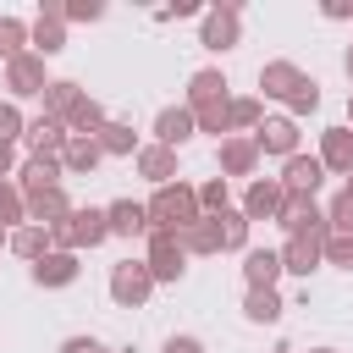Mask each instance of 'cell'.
<instances>
[{
    "mask_svg": "<svg viewBox=\"0 0 353 353\" xmlns=\"http://www.w3.org/2000/svg\"><path fill=\"white\" fill-rule=\"evenodd\" d=\"M259 121H265V99H259V94H232V99H226V138H232V132L248 138Z\"/></svg>",
    "mask_w": 353,
    "mask_h": 353,
    "instance_id": "21",
    "label": "cell"
},
{
    "mask_svg": "<svg viewBox=\"0 0 353 353\" xmlns=\"http://www.w3.org/2000/svg\"><path fill=\"white\" fill-rule=\"evenodd\" d=\"M176 243H182V254H221V232H215V215H199L193 226H182V232H176Z\"/></svg>",
    "mask_w": 353,
    "mask_h": 353,
    "instance_id": "32",
    "label": "cell"
},
{
    "mask_svg": "<svg viewBox=\"0 0 353 353\" xmlns=\"http://www.w3.org/2000/svg\"><path fill=\"white\" fill-rule=\"evenodd\" d=\"M105 237H110V226H105V210H94V204H72V215H66L61 226H50V243L66 248V254L99 248Z\"/></svg>",
    "mask_w": 353,
    "mask_h": 353,
    "instance_id": "2",
    "label": "cell"
},
{
    "mask_svg": "<svg viewBox=\"0 0 353 353\" xmlns=\"http://www.w3.org/2000/svg\"><path fill=\"white\" fill-rule=\"evenodd\" d=\"M143 265H149V276H154V287H160V281H182V270H188V254H182V243H176L171 232H149Z\"/></svg>",
    "mask_w": 353,
    "mask_h": 353,
    "instance_id": "7",
    "label": "cell"
},
{
    "mask_svg": "<svg viewBox=\"0 0 353 353\" xmlns=\"http://www.w3.org/2000/svg\"><path fill=\"white\" fill-rule=\"evenodd\" d=\"M149 292H154V276H149L143 259H121V265H110V298H116L121 309H143Z\"/></svg>",
    "mask_w": 353,
    "mask_h": 353,
    "instance_id": "5",
    "label": "cell"
},
{
    "mask_svg": "<svg viewBox=\"0 0 353 353\" xmlns=\"http://www.w3.org/2000/svg\"><path fill=\"white\" fill-rule=\"evenodd\" d=\"M105 0H66V22H99Z\"/></svg>",
    "mask_w": 353,
    "mask_h": 353,
    "instance_id": "42",
    "label": "cell"
},
{
    "mask_svg": "<svg viewBox=\"0 0 353 353\" xmlns=\"http://www.w3.org/2000/svg\"><path fill=\"white\" fill-rule=\"evenodd\" d=\"M347 127H353V88H347Z\"/></svg>",
    "mask_w": 353,
    "mask_h": 353,
    "instance_id": "47",
    "label": "cell"
},
{
    "mask_svg": "<svg viewBox=\"0 0 353 353\" xmlns=\"http://www.w3.org/2000/svg\"><path fill=\"white\" fill-rule=\"evenodd\" d=\"M248 138H254V149H259V154H276V160L298 154V121H292V116H265Z\"/></svg>",
    "mask_w": 353,
    "mask_h": 353,
    "instance_id": "8",
    "label": "cell"
},
{
    "mask_svg": "<svg viewBox=\"0 0 353 353\" xmlns=\"http://www.w3.org/2000/svg\"><path fill=\"white\" fill-rule=\"evenodd\" d=\"M276 226H281L287 237H331V226H325V210H320L314 199H298V193H287V199H281V210H276Z\"/></svg>",
    "mask_w": 353,
    "mask_h": 353,
    "instance_id": "4",
    "label": "cell"
},
{
    "mask_svg": "<svg viewBox=\"0 0 353 353\" xmlns=\"http://www.w3.org/2000/svg\"><path fill=\"white\" fill-rule=\"evenodd\" d=\"M94 143H99V154H110V160L138 154V132H132V121H105V127L94 132Z\"/></svg>",
    "mask_w": 353,
    "mask_h": 353,
    "instance_id": "31",
    "label": "cell"
},
{
    "mask_svg": "<svg viewBox=\"0 0 353 353\" xmlns=\"http://www.w3.org/2000/svg\"><path fill=\"white\" fill-rule=\"evenodd\" d=\"M276 353H292V347H276Z\"/></svg>",
    "mask_w": 353,
    "mask_h": 353,
    "instance_id": "51",
    "label": "cell"
},
{
    "mask_svg": "<svg viewBox=\"0 0 353 353\" xmlns=\"http://www.w3.org/2000/svg\"><path fill=\"white\" fill-rule=\"evenodd\" d=\"M105 353H110V347H105Z\"/></svg>",
    "mask_w": 353,
    "mask_h": 353,
    "instance_id": "52",
    "label": "cell"
},
{
    "mask_svg": "<svg viewBox=\"0 0 353 353\" xmlns=\"http://www.w3.org/2000/svg\"><path fill=\"white\" fill-rule=\"evenodd\" d=\"M320 259L336 265V270H353V237H336V232H331V237L320 243Z\"/></svg>",
    "mask_w": 353,
    "mask_h": 353,
    "instance_id": "40",
    "label": "cell"
},
{
    "mask_svg": "<svg viewBox=\"0 0 353 353\" xmlns=\"http://www.w3.org/2000/svg\"><path fill=\"white\" fill-rule=\"evenodd\" d=\"M39 99H44V116H50V121H66V110H72V105L83 99V88H77L72 77H50Z\"/></svg>",
    "mask_w": 353,
    "mask_h": 353,
    "instance_id": "29",
    "label": "cell"
},
{
    "mask_svg": "<svg viewBox=\"0 0 353 353\" xmlns=\"http://www.w3.org/2000/svg\"><path fill=\"white\" fill-rule=\"evenodd\" d=\"M6 237H11V232H6V226H0V248H6Z\"/></svg>",
    "mask_w": 353,
    "mask_h": 353,
    "instance_id": "48",
    "label": "cell"
},
{
    "mask_svg": "<svg viewBox=\"0 0 353 353\" xmlns=\"http://www.w3.org/2000/svg\"><path fill=\"white\" fill-rule=\"evenodd\" d=\"M22 132H28V116H22L11 99H0V143H11V149H17V138H22Z\"/></svg>",
    "mask_w": 353,
    "mask_h": 353,
    "instance_id": "41",
    "label": "cell"
},
{
    "mask_svg": "<svg viewBox=\"0 0 353 353\" xmlns=\"http://www.w3.org/2000/svg\"><path fill=\"white\" fill-rule=\"evenodd\" d=\"M281 199H287V193H281V182H276V176H254V182L243 188V204H237V210H243V215H248V226H254V221H276Z\"/></svg>",
    "mask_w": 353,
    "mask_h": 353,
    "instance_id": "11",
    "label": "cell"
},
{
    "mask_svg": "<svg viewBox=\"0 0 353 353\" xmlns=\"http://www.w3.org/2000/svg\"><path fill=\"white\" fill-rule=\"evenodd\" d=\"M138 176H149L154 188H165V182H176V149H165V143H138Z\"/></svg>",
    "mask_w": 353,
    "mask_h": 353,
    "instance_id": "16",
    "label": "cell"
},
{
    "mask_svg": "<svg viewBox=\"0 0 353 353\" xmlns=\"http://www.w3.org/2000/svg\"><path fill=\"white\" fill-rule=\"evenodd\" d=\"M281 193H298V199H314L320 193V182H325V165L314 160V154H287L281 160Z\"/></svg>",
    "mask_w": 353,
    "mask_h": 353,
    "instance_id": "9",
    "label": "cell"
},
{
    "mask_svg": "<svg viewBox=\"0 0 353 353\" xmlns=\"http://www.w3.org/2000/svg\"><path fill=\"white\" fill-rule=\"evenodd\" d=\"M309 353H336V347H309Z\"/></svg>",
    "mask_w": 353,
    "mask_h": 353,
    "instance_id": "49",
    "label": "cell"
},
{
    "mask_svg": "<svg viewBox=\"0 0 353 353\" xmlns=\"http://www.w3.org/2000/svg\"><path fill=\"white\" fill-rule=\"evenodd\" d=\"M342 72H347V83H353V44H347V55H342Z\"/></svg>",
    "mask_w": 353,
    "mask_h": 353,
    "instance_id": "46",
    "label": "cell"
},
{
    "mask_svg": "<svg viewBox=\"0 0 353 353\" xmlns=\"http://www.w3.org/2000/svg\"><path fill=\"white\" fill-rule=\"evenodd\" d=\"M325 171H336V176H347L353 171V127L342 121V127H325L320 132V154H314Z\"/></svg>",
    "mask_w": 353,
    "mask_h": 353,
    "instance_id": "15",
    "label": "cell"
},
{
    "mask_svg": "<svg viewBox=\"0 0 353 353\" xmlns=\"http://www.w3.org/2000/svg\"><path fill=\"white\" fill-rule=\"evenodd\" d=\"M188 138H193V110H188V105H165V110L154 116V143L182 149Z\"/></svg>",
    "mask_w": 353,
    "mask_h": 353,
    "instance_id": "22",
    "label": "cell"
},
{
    "mask_svg": "<svg viewBox=\"0 0 353 353\" xmlns=\"http://www.w3.org/2000/svg\"><path fill=\"white\" fill-rule=\"evenodd\" d=\"M22 221H28V199H22V188H17V182H0V226L17 232Z\"/></svg>",
    "mask_w": 353,
    "mask_h": 353,
    "instance_id": "34",
    "label": "cell"
},
{
    "mask_svg": "<svg viewBox=\"0 0 353 353\" xmlns=\"http://www.w3.org/2000/svg\"><path fill=\"white\" fill-rule=\"evenodd\" d=\"M105 226H110V237H149V215H143L138 199H116V204H105Z\"/></svg>",
    "mask_w": 353,
    "mask_h": 353,
    "instance_id": "17",
    "label": "cell"
},
{
    "mask_svg": "<svg viewBox=\"0 0 353 353\" xmlns=\"http://www.w3.org/2000/svg\"><path fill=\"white\" fill-rule=\"evenodd\" d=\"M237 39H243V0H221L199 17V44L204 50L221 55V50H237Z\"/></svg>",
    "mask_w": 353,
    "mask_h": 353,
    "instance_id": "3",
    "label": "cell"
},
{
    "mask_svg": "<svg viewBox=\"0 0 353 353\" xmlns=\"http://www.w3.org/2000/svg\"><path fill=\"white\" fill-rule=\"evenodd\" d=\"M309 110H320V83H314V77H303V83H298V94L287 99V116H292V121H298V116H309Z\"/></svg>",
    "mask_w": 353,
    "mask_h": 353,
    "instance_id": "38",
    "label": "cell"
},
{
    "mask_svg": "<svg viewBox=\"0 0 353 353\" xmlns=\"http://www.w3.org/2000/svg\"><path fill=\"white\" fill-rule=\"evenodd\" d=\"M226 99H232V94H226ZM226 99H221V105L193 110V132H215V138H226Z\"/></svg>",
    "mask_w": 353,
    "mask_h": 353,
    "instance_id": "39",
    "label": "cell"
},
{
    "mask_svg": "<svg viewBox=\"0 0 353 353\" xmlns=\"http://www.w3.org/2000/svg\"><path fill=\"white\" fill-rule=\"evenodd\" d=\"M99 143L94 138H66V149H61V171L66 176H88V171H99Z\"/></svg>",
    "mask_w": 353,
    "mask_h": 353,
    "instance_id": "26",
    "label": "cell"
},
{
    "mask_svg": "<svg viewBox=\"0 0 353 353\" xmlns=\"http://www.w3.org/2000/svg\"><path fill=\"white\" fill-rule=\"evenodd\" d=\"M61 176H66V171H61V160H55V154H28V160L17 165V176H11V182H17V188H22V199H28V193H50V188H61Z\"/></svg>",
    "mask_w": 353,
    "mask_h": 353,
    "instance_id": "10",
    "label": "cell"
},
{
    "mask_svg": "<svg viewBox=\"0 0 353 353\" xmlns=\"http://www.w3.org/2000/svg\"><path fill=\"white\" fill-rule=\"evenodd\" d=\"M143 215H149V232H182V226H193L204 210H199V193L176 176V182H165V188H154V199L143 204Z\"/></svg>",
    "mask_w": 353,
    "mask_h": 353,
    "instance_id": "1",
    "label": "cell"
},
{
    "mask_svg": "<svg viewBox=\"0 0 353 353\" xmlns=\"http://www.w3.org/2000/svg\"><path fill=\"white\" fill-rule=\"evenodd\" d=\"M6 248H11L17 259H28V265H33V259H44V254H50L55 243H50V232H44V226H33V221H22V226H17L11 237H6Z\"/></svg>",
    "mask_w": 353,
    "mask_h": 353,
    "instance_id": "27",
    "label": "cell"
},
{
    "mask_svg": "<svg viewBox=\"0 0 353 353\" xmlns=\"http://www.w3.org/2000/svg\"><path fill=\"white\" fill-rule=\"evenodd\" d=\"M66 215H72V199H66V188L28 193V221H33V226H44V232H50V226H61Z\"/></svg>",
    "mask_w": 353,
    "mask_h": 353,
    "instance_id": "23",
    "label": "cell"
},
{
    "mask_svg": "<svg viewBox=\"0 0 353 353\" xmlns=\"http://www.w3.org/2000/svg\"><path fill=\"white\" fill-rule=\"evenodd\" d=\"M28 50H33V55H44V61H50V55H61V50H66V22L39 11V22L28 28Z\"/></svg>",
    "mask_w": 353,
    "mask_h": 353,
    "instance_id": "25",
    "label": "cell"
},
{
    "mask_svg": "<svg viewBox=\"0 0 353 353\" xmlns=\"http://www.w3.org/2000/svg\"><path fill=\"white\" fill-rule=\"evenodd\" d=\"M303 77H309V72H303V66H292V61H265V66H259V94L287 105V99L298 94V83H303Z\"/></svg>",
    "mask_w": 353,
    "mask_h": 353,
    "instance_id": "13",
    "label": "cell"
},
{
    "mask_svg": "<svg viewBox=\"0 0 353 353\" xmlns=\"http://www.w3.org/2000/svg\"><path fill=\"white\" fill-rule=\"evenodd\" d=\"M342 193H353V171H347V188H342Z\"/></svg>",
    "mask_w": 353,
    "mask_h": 353,
    "instance_id": "50",
    "label": "cell"
},
{
    "mask_svg": "<svg viewBox=\"0 0 353 353\" xmlns=\"http://www.w3.org/2000/svg\"><path fill=\"white\" fill-rule=\"evenodd\" d=\"M22 138L33 143V154H55V160H61V149H66V127H61V121H50V116H33Z\"/></svg>",
    "mask_w": 353,
    "mask_h": 353,
    "instance_id": "30",
    "label": "cell"
},
{
    "mask_svg": "<svg viewBox=\"0 0 353 353\" xmlns=\"http://www.w3.org/2000/svg\"><path fill=\"white\" fill-rule=\"evenodd\" d=\"M215 160H221V176H248L254 182V171H259V149H254V138H221V149H215Z\"/></svg>",
    "mask_w": 353,
    "mask_h": 353,
    "instance_id": "14",
    "label": "cell"
},
{
    "mask_svg": "<svg viewBox=\"0 0 353 353\" xmlns=\"http://www.w3.org/2000/svg\"><path fill=\"white\" fill-rule=\"evenodd\" d=\"M325 226H331L336 237H353V193H336V199L325 204Z\"/></svg>",
    "mask_w": 353,
    "mask_h": 353,
    "instance_id": "37",
    "label": "cell"
},
{
    "mask_svg": "<svg viewBox=\"0 0 353 353\" xmlns=\"http://www.w3.org/2000/svg\"><path fill=\"white\" fill-rule=\"evenodd\" d=\"M44 83H50L44 55L22 50L17 61H6V94H11V105H17V99H39V94H44Z\"/></svg>",
    "mask_w": 353,
    "mask_h": 353,
    "instance_id": "6",
    "label": "cell"
},
{
    "mask_svg": "<svg viewBox=\"0 0 353 353\" xmlns=\"http://www.w3.org/2000/svg\"><path fill=\"white\" fill-rule=\"evenodd\" d=\"M105 121H110V116H105V105H99V99H94L88 88H83V99H77V105L66 110V121H61V127H66V138H94V132H99Z\"/></svg>",
    "mask_w": 353,
    "mask_h": 353,
    "instance_id": "20",
    "label": "cell"
},
{
    "mask_svg": "<svg viewBox=\"0 0 353 353\" xmlns=\"http://www.w3.org/2000/svg\"><path fill=\"white\" fill-rule=\"evenodd\" d=\"M215 232H221V248H232V254H248V232H254V226H248V215H243L237 204L215 215Z\"/></svg>",
    "mask_w": 353,
    "mask_h": 353,
    "instance_id": "33",
    "label": "cell"
},
{
    "mask_svg": "<svg viewBox=\"0 0 353 353\" xmlns=\"http://www.w3.org/2000/svg\"><path fill=\"white\" fill-rule=\"evenodd\" d=\"M281 314H287V303H281L276 287H248V298H243V320L248 325H276Z\"/></svg>",
    "mask_w": 353,
    "mask_h": 353,
    "instance_id": "24",
    "label": "cell"
},
{
    "mask_svg": "<svg viewBox=\"0 0 353 353\" xmlns=\"http://www.w3.org/2000/svg\"><path fill=\"white\" fill-rule=\"evenodd\" d=\"M11 176H17V149L0 143V182H11Z\"/></svg>",
    "mask_w": 353,
    "mask_h": 353,
    "instance_id": "45",
    "label": "cell"
},
{
    "mask_svg": "<svg viewBox=\"0 0 353 353\" xmlns=\"http://www.w3.org/2000/svg\"><path fill=\"white\" fill-rule=\"evenodd\" d=\"M221 99H226V72L221 66H204V72L188 77V99H182L188 110H204V105H221Z\"/></svg>",
    "mask_w": 353,
    "mask_h": 353,
    "instance_id": "19",
    "label": "cell"
},
{
    "mask_svg": "<svg viewBox=\"0 0 353 353\" xmlns=\"http://www.w3.org/2000/svg\"><path fill=\"white\" fill-rule=\"evenodd\" d=\"M55 353H105V342H99V336H66Z\"/></svg>",
    "mask_w": 353,
    "mask_h": 353,
    "instance_id": "43",
    "label": "cell"
},
{
    "mask_svg": "<svg viewBox=\"0 0 353 353\" xmlns=\"http://www.w3.org/2000/svg\"><path fill=\"white\" fill-rule=\"evenodd\" d=\"M320 243L325 237H287L276 254H281V270H292V276H314L325 259H320Z\"/></svg>",
    "mask_w": 353,
    "mask_h": 353,
    "instance_id": "18",
    "label": "cell"
},
{
    "mask_svg": "<svg viewBox=\"0 0 353 353\" xmlns=\"http://www.w3.org/2000/svg\"><path fill=\"white\" fill-rule=\"evenodd\" d=\"M22 50H28V22L0 17V66H6V61H17Z\"/></svg>",
    "mask_w": 353,
    "mask_h": 353,
    "instance_id": "35",
    "label": "cell"
},
{
    "mask_svg": "<svg viewBox=\"0 0 353 353\" xmlns=\"http://www.w3.org/2000/svg\"><path fill=\"white\" fill-rule=\"evenodd\" d=\"M160 353H204V342H199V336H165Z\"/></svg>",
    "mask_w": 353,
    "mask_h": 353,
    "instance_id": "44",
    "label": "cell"
},
{
    "mask_svg": "<svg viewBox=\"0 0 353 353\" xmlns=\"http://www.w3.org/2000/svg\"><path fill=\"white\" fill-rule=\"evenodd\" d=\"M199 193V210L204 215H221V210H232V188H226V176H210L204 188H193Z\"/></svg>",
    "mask_w": 353,
    "mask_h": 353,
    "instance_id": "36",
    "label": "cell"
},
{
    "mask_svg": "<svg viewBox=\"0 0 353 353\" xmlns=\"http://www.w3.org/2000/svg\"><path fill=\"white\" fill-rule=\"evenodd\" d=\"M276 276H281V254L276 248H248L243 254V281L248 287H276Z\"/></svg>",
    "mask_w": 353,
    "mask_h": 353,
    "instance_id": "28",
    "label": "cell"
},
{
    "mask_svg": "<svg viewBox=\"0 0 353 353\" xmlns=\"http://www.w3.org/2000/svg\"><path fill=\"white\" fill-rule=\"evenodd\" d=\"M28 276H33V287H72V281L83 276V265H77V254L50 248L44 259H33V265H28Z\"/></svg>",
    "mask_w": 353,
    "mask_h": 353,
    "instance_id": "12",
    "label": "cell"
}]
</instances>
